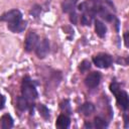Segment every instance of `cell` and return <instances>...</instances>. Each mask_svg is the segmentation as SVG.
<instances>
[{
    "instance_id": "obj_15",
    "label": "cell",
    "mask_w": 129,
    "mask_h": 129,
    "mask_svg": "<svg viewBox=\"0 0 129 129\" xmlns=\"http://www.w3.org/2000/svg\"><path fill=\"white\" fill-rule=\"evenodd\" d=\"M92 126L93 128H107L109 126V121L105 120L101 116H97L92 122Z\"/></svg>"
},
{
    "instance_id": "obj_14",
    "label": "cell",
    "mask_w": 129,
    "mask_h": 129,
    "mask_svg": "<svg viewBox=\"0 0 129 129\" xmlns=\"http://www.w3.org/2000/svg\"><path fill=\"white\" fill-rule=\"evenodd\" d=\"M35 109L38 111L39 115L44 119V120H48L50 118V110L44 105V104H37L35 106Z\"/></svg>"
},
{
    "instance_id": "obj_2",
    "label": "cell",
    "mask_w": 129,
    "mask_h": 129,
    "mask_svg": "<svg viewBox=\"0 0 129 129\" xmlns=\"http://www.w3.org/2000/svg\"><path fill=\"white\" fill-rule=\"evenodd\" d=\"M20 96H22L24 99H26L31 104H34L35 100L38 98L36 84L29 76H25L21 81Z\"/></svg>"
},
{
    "instance_id": "obj_10",
    "label": "cell",
    "mask_w": 129,
    "mask_h": 129,
    "mask_svg": "<svg viewBox=\"0 0 129 129\" xmlns=\"http://www.w3.org/2000/svg\"><path fill=\"white\" fill-rule=\"evenodd\" d=\"M94 26H95V33L100 37L104 38L107 33V26L106 24L99 18L94 19Z\"/></svg>"
},
{
    "instance_id": "obj_9",
    "label": "cell",
    "mask_w": 129,
    "mask_h": 129,
    "mask_svg": "<svg viewBox=\"0 0 129 129\" xmlns=\"http://www.w3.org/2000/svg\"><path fill=\"white\" fill-rule=\"evenodd\" d=\"M71 125V117L68 114L61 113L57 116L55 121V126L59 129H68Z\"/></svg>"
},
{
    "instance_id": "obj_23",
    "label": "cell",
    "mask_w": 129,
    "mask_h": 129,
    "mask_svg": "<svg viewBox=\"0 0 129 129\" xmlns=\"http://www.w3.org/2000/svg\"><path fill=\"white\" fill-rule=\"evenodd\" d=\"M123 39H124V45L126 47H128V32L125 31L123 34Z\"/></svg>"
},
{
    "instance_id": "obj_6",
    "label": "cell",
    "mask_w": 129,
    "mask_h": 129,
    "mask_svg": "<svg viewBox=\"0 0 129 129\" xmlns=\"http://www.w3.org/2000/svg\"><path fill=\"white\" fill-rule=\"evenodd\" d=\"M38 40H39L38 34L35 31L30 30L27 33V35L25 37V40H24V50L26 52H28V53L31 52L32 50H34V48H35Z\"/></svg>"
},
{
    "instance_id": "obj_5",
    "label": "cell",
    "mask_w": 129,
    "mask_h": 129,
    "mask_svg": "<svg viewBox=\"0 0 129 129\" xmlns=\"http://www.w3.org/2000/svg\"><path fill=\"white\" fill-rule=\"evenodd\" d=\"M34 51H35V54L38 58L42 59L44 57H46V55L49 53L50 51V44H49V40L47 38H42V39H39L35 48H34Z\"/></svg>"
},
{
    "instance_id": "obj_13",
    "label": "cell",
    "mask_w": 129,
    "mask_h": 129,
    "mask_svg": "<svg viewBox=\"0 0 129 129\" xmlns=\"http://www.w3.org/2000/svg\"><path fill=\"white\" fill-rule=\"evenodd\" d=\"M14 125V120L9 113H5L0 117V128L10 129Z\"/></svg>"
},
{
    "instance_id": "obj_4",
    "label": "cell",
    "mask_w": 129,
    "mask_h": 129,
    "mask_svg": "<svg viewBox=\"0 0 129 129\" xmlns=\"http://www.w3.org/2000/svg\"><path fill=\"white\" fill-rule=\"evenodd\" d=\"M113 95L116 98V103H117L118 107L123 112H127V109L129 106V96H128L127 92L120 88L115 93H113Z\"/></svg>"
},
{
    "instance_id": "obj_7",
    "label": "cell",
    "mask_w": 129,
    "mask_h": 129,
    "mask_svg": "<svg viewBox=\"0 0 129 129\" xmlns=\"http://www.w3.org/2000/svg\"><path fill=\"white\" fill-rule=\"evenodd\" d=\"M101 79H102V76L100 74V72H92L90 73L86 78H85V86L88 88V89H95L99 86L100 82H101Z\"/></svg>"
},
{
    "instance_id": "obj_18",
    "label": "cell",
    "mask_w": 129,
    "mask_h": 129,
    "mask_svg": "<svg viewBox=\"0 0 129 129\" xmlns=\"http://www.w3.org/2000/svg\"><path fill=\"white\" fill-rule=\"evenodd\" d=\"M29 13H30V15H32L34 18H37V17L40 15V13H41V6L38 5V4L33 5V6L31 7Z\"/></svg>"
},
{
    "instance_id": "obj_3",
    "label": "cell",
    "mask_w": 129,
    "mask_h": 129,
    "mask_svg": "<svg viewBox=\"0 0 129 129\" xmlns=\"http://www.w3.org/2000/svg\"><path fill=\"white\" fill-rule=\"evenodd\" d=\"M92 61L93 63L99 68V69H108L110 68L113 62H114V58L111 54L106 53V52H99L97 54H95L92 57Z\"/></svg>"
},
{
    "instance_id": "obj_8",
    "label": "cell",
    "mask_w": 129,
    "mask_h": 129,
    "mask_svg": "<svg viewBox=\"0 0 129 129\" xmlns=\"http://www.w3.org/2000/svg\"><path fill=\"white\" fill-rule=\"evenodd\" d=\"M82 12L81 17H79V20L81 22V24L83 26H90L92 24V22L94 21V19L96 18V13L93 10L90 9H84Z\"/></svg>"
},
{
    "instance_id": "obj_22",
    "label": "cell",
    "mask_w": 129,
    "mask_h": 129,
    "mask_svg": "<svg viewBox=\"0 0 129 129\" xmlns=\"http://www.w3.org/2000/svg\"><path fill=\"white\" fill-rule=\"evenodd\" d=\"M123 119H124V127L125 128H128V115H127V112H124L123 114Z\"/></svg>"
},
{
    "instance_id": "obj_19",
    "label": "cell",
    "mask_w": 129,
    "mask_h": 129,
    "mask_svg": "<svg viewBox=\"0 0 129 129\" xmlns=\"http://www.w3.org/2000/svg\"><path fill=\"white\" fill-rule=\"evenodd\" d=\"M70 21L73 23V24H77L78 21H79V15L77 14L76 11L70 13Z\"/></svg>"
},
{
    "instance_id": "obj_1",
    "label": "cell",
    "mask_w": 129,
    "mask_h": 129,
    "mask_svg": "<svg viewBox=\"0 0 129 129\" xmlns=\"http://www.w3.org/2000/svg\"><path fill=\"white\" fill-rule=\"evenodd\" d=\"M0 21L7 23V28L13 33L24 31L27 26V21L23 20V15L19 9H10L0 15Z\"/></svg>"
},
{
    "instance_id": "obj_16",
    "label": "cell",
    "mask_w": 129,
    "mask_h": 129,
    "mask_svg": "<svg viewBox=\"0 0 129 129\" xmlns=\"http://www.w3.org/2000/svg\"><path fill=\"white\" fill-rule=\"evenodd\" d=\"M59 109L61 110L62 113L68 114V115H72L73 111H72V106H71V102L69 99H64L59 103Z\"/></svg>"
},
{
    "instance_id": "obj_20",
    "label": "cell",
    "mask_w": 129,
    "mask_h": 129,
    "mask_svg": "<svg viewBox=\"0 0 129 129\" xmlns=\"http://www.w3.org/2000/svg\"><path fill=\"white\" fill-rule=\"evenodd\" d=\"M5 103H6V97L0 93V111L4 109L5 107Z\"/></svg>"
},
{
    "instance_id": "obj_11",
    "label": "cell",
    "mask_w": 129,
    "mask_h": 129,
    "mask_svg": "<svg viewBox=\"0 0 129 129\" xmlns=\"http://www.w3.org/2000/svg\"><path fill=\"white\" fill-rule=\"evenodd\" d=\"M95 110H96V107L92 102H85L78 108L79 113L82 114L83 116H86V117L91 116L95 112Z\"/></svg>"
},
{
    "instance_id": "obj_12",
    "label": "cell",
    "mask_w": 129,
    "mask_h": 129,
    "mask_svg": "<svg viewBox=\"0 0 129 129\" xmlns=\"http://www.w3.org/2000/svg\"><path fill=\"white\" fill-rule=\"evenodd\" d=\"M78 1L79 0H63L61 2V4H60L61 11L63 13H68V14L76 11L77 5H78Z\"/></svg>"
},
{
    "instance_id": "obj_21",
    "label": "cell",
    "mask_w": 129,
    "mask_h": 129,
    "mask_svg": "<svg viewBox=\"0 0 129 129\" xmlns=\"http://www.w3.org/2000/svg\"><path fill=\"white\" fill-rule=\"evenodd\" d=\"M117 62H118V63H121V64H123V66H127V64H128V58L125 57V58L123 59L122 57H121V58L119 57L118 60H117Z\"/></svg>"
},
{
    "instance_id": "obj_17",
    "label": "cell",
    "mask_w": 129,
    "mask_h": 129,
    "mask_svg": "<svg viewBox=\"0 0 129 129\" xmlns=\"http://www.w3.org/2000/svg\"><path fill=\"white\" fill-rule=\"evenodd\" d=\"M90 69H91V61L89 59H84L79 64V71L81 72V74H85Z\"/></svg>"
}]
</instances>
